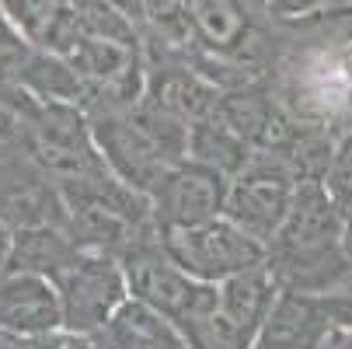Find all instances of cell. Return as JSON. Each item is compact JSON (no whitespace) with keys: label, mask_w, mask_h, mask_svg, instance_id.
Instances as JSON below:
<instances>
[{"label":"cell","mask_w":352,"mask_h":349,"mask_svg":"<svg viewBox=\"0 0 352 349\" xmlns=\"http://www.w3.org/2000/svg\"><path fill=\"white\" fill-rule=\"evenodd\" d=\"M182 8L203 77L230 91L272 74L283 21L272 18L265 0H182Z\"/></svg>","instance_id":"2"},{"label":"cell","mask_w":352,"mask_h":349,"mask_svg":"<svg viewBox=\"0 0 352 349\" xmlns=\"http://www.w3.org/2000/svg\"><path fill=\"white\" fill-rule=\"evenodd\" d=\"M11 244H14V234L0 224V269H8V259H11Z\"/></svg>","instance_id":"24"},{"label":"cell","mask_w":352,"mask_h":349,"mask_svg":"<svg viewBox=\"0 0 352 349\" xmlns=\"http://www.w3.org/2000/svg\"><path fill=\"white\" fill-rule=\"evenodd\" d=\"M0 224L11 234L45 224H67L56 178L25 147H0Z\"/></svg>","instance_id":"12"},{"label":"cell","mask_w":352,"mask_h":349,"mask_svg":"<svg viewBox=\"0 0 352 349\" xmlns=\"http://www.w3.org/2000/svg\"><path fill=\"white\" fill-rule=\"evenodd\" d=\"M279 297V283L265 266L217 286L210 318L192 332V349H251Z\"/></svg>","instance_id":"11"},{"label":"cell","mask_w":352,"mask_h":349,"mask_svg":"<svg viewBox=\"0 0 352 349\" xmlns=\"http://www.w3.org/2000/svg\"><path fill=\"white\" fill-rule=\"evenodd\" d=\"M0 84H11V67L0 60Z\"/></svg>","instance_id":"26"},{"label":"cell","mask_w":352,"mask_h":349,"mask_svg":"<svg viewBox=\"0 0 352 349\" xmlns=\"http://www.w3.org/2000/svg\"><path fill=\"white\" fill-rule=\"evenodd\" d=\"M227 175H220L210 165H199L192 158L178 161L161 185L150 192V207H154L157 231H182L223 217L227 203Z\"/></svg>","instance_id":"13"},{"label":"cell","mask_w":352,"mask_h":349,"mask_svg":"<svg viewBox=\"0 0 352 349\" xmlns=\"http://www.w3.org/2000/svg\"><path fill=\"white\" fill-rule=\"evenodd\" d=\"M56 290L63 301V332L77 335H98L129 301L122 259L102 252H80L56 276Z\"/></svg>","instance_id":"10"},{"label":"cell","mask_w":352,"mask_h":349,"mask_svg":"<svg viewBox=\"0 0 352 349\" xmlns=\"http://www.w3.org/2000/svg\"><path fill=\"white\" fill-rule=\"evenodd\" d=\"M14 84L21 91H28L38 102H67V105H80L84 109V84L77 77V70L70 67V60L45 53V49L32 45L25 60L14 70Z\"/></svg>","instance_id":"18"},{"label":"cell","mask_w":352,"mask_h":349,"mask_svg":"<svg viewBox=\"0 0 352 349\" xmlns=\"http://www.w3.org/2000/svg\"><path fill=\"white\" fill-rule=\"evenodd\" d=\"M345 255H349V269H352V213H345Z\"/></svg>","instance_id":"25"},{"label":"cell","mask_w":352,"mask_h":349,"mask_svg":"<svg viewBox=\"0 0 352 349\" xmlns=\"http://www.w3.org/2000/svg\"><path fill=\"white\" fill-rule=\"evenodd\" d=\"M122 266L129 279V297L171 318L185 332V339H192V332L210 318L217 304V286L188 276L171 259V252L164 248V234L157 227L129 248L122 255Z\"/></svg>","instance_id":"5"},{"label":"cell","mask_w":352,"mask_h":349,"mask_svg":"<svg viewBox=\"0 0 352 349\" xmlns=\"http://www.w3.org/2000/svg\"><path fill=\"white\" fill-rule=\"evenodd\" d=\"M94 143L112 175L150 195L161 178L188 158V129L150 112L143 102L119 112H87Z\"/></svg>","instance_id":"4"},{"label":"cell","mask_w":352,"mask_h":349,"mask_svg":"<svg viewBox=\"0 0 352 349\" xmlns=\"http://www.w3.org/2000/svg\"><path fill=\"white\" fill-rule=\"evenodd\" d=\"M28 49H32V42L11 25V18L4 14V8H0V60L11 67V84H14V70H18V63L25 60Z\"/></svg>","instance_id":"21"},{"label":"cell","mask_w":352,"mask_h":349,"mask_svg":"<svg viewBox=\"0 0 352 349\" xmlns=\"http://www.w3.org/2000/svg\"><path fill=\"white\" fill-rule=\"evenodd\" d=\"M94 339L105 349H192V342L171 318L146 308L136 297H129Z\"/></svg>","instance_id":"16"},{"label":"cell","mask_w":352,"mask_h":349,"mask_svg":"<svg viewBox=\"0 0 352 349\" xmlns=\"http://www.w3.org/2000/svg\"><path fill=\"white\" fill-rule=\"evenodd\" d=\"M335 0H265V8L272 11V18L279 21H300V18H311L321 14L324 8H331Z\"/></svg>","instance_id":"22"},{"label":"cell","mask_w":352,"mask_h":349,"mask_svg":"<svg viewBox=\"0 0 352 349\" xmlns=\"http://www.w3.org/2000/svg\"><path fill=\"white\" fill-rule=\"evenodd\" d=\"M352 335V293H286L276 304L251 349H331Z\"/></svg>","instance_id":"7"},{"label":"cell","mask_w":352,"mask_h":349,"mask_svg":"<svg viewBox=\"0 0 352 349\" xmlns=\"http://www.w3.org/2000/svg\"><path fill=\"white\" fill-rule=\"evenodd\" d=\"M251 147L223 123V116H210L203 123H195L192 133H188V158L199 161V165H210L217 168L220 175H237L248 161H251Z\"/></svg>","instance_id":"19"},{"label":"cell","mask_w":352,"mask_h":349,"mask_svg":"<svg viewBox=\"0 0 352 349\" xmlns=\"http://www.w3.org/2000/svg\"><path fill=\"white\" fill-rule=\"evenodd\" d=\"M42 349H105L94 335H77V332H56L42 339Z\"/></svg>","instance_id":"23"},{"label":"cell","mask_w":352,"mask_h":349,"mask_svg":"<svg viewBox=\"0 0 352 349\" xmlns=\"http://www.w3.org/2000/svg\"><path fill=\"white\" fill-rule=\"evenodd\" d=\"M84 252L77 244V237L67 231V224H45V227H28V231H14V244H11V269H25V273H38L56 283V276Z\"/></svg>","instance_id":"17"},{"label":"cell","mask_w":352,"mask_h":349,"mask_svg":"<svg viewBox=\"0 0 352 349\" xmlns=\"http://www.w3.org/2000/svg\"><path fill=\"white\" fill-rule=\"evenodd\" d=\"M265 269L286 293H338L352 283L345 210L324 178H304L293 207L265 244Z\"/></svg>","instance_id":"1"},{"label":"cell","mask_w":352,"mask_h":349,"mask_svg":"<svg viewBox=\"0 0 352 349\" xmlns=\"http://www.w3.org/2000/svg\"><path fill=\"white\" fill-rule=\"evenodd\" d=\"M0 332L42 342L63 332V301L49 276L25 269H0Z\"/></svg>","instance_id":"14"},{"label":"cell","mask_w":352,"mask_h":349,"mask_svg":"<svg viewBox=\"0 0 352 349\" xmlns=\"http://www.w3.org/2000/svg\"><path fill=\"white\" fill-rule=\"evenodd\" d=\"M25 151L56 182L112 171L94 143L87 112L67 102H38V98H32Z\"/></svg>","instance_id":"6"},{"label":"cell","mask_w":352,"mask_h":349,"mask_svg":"<svg viewBox=\"0 0 352 349\" xmlns=\"http://www.w3.org/2000/svg\"><path fill=\"white\" fill-rule=\"evenodd\" d=\"M11 25L38 49L56 56H70L84 42L74 0H0Z\"/></svg>","instance_id":"15"},{"label":"cell","mask_w":352,"mask_h":349,"mask_svg":"<svg viewBox=\"0 0 352 349\" xmlns=\"http://www.w3.org/2000/svg\"><path fill=\"white\" fill-rule=\"evenodd\" d=\"M164 248L188 276L210 286H220L241 273L265 266V244L227 217L182 231H164Z\"/></svg>","instance_id":"8"},{"label":"cell","mask_w":352,"mask_h":349,"mask_svg":"<svg viewBox=\"0 0 352 349\" xmlns=\"http://www.w3.org/2000/svg\"><path fill=\"white\" fill-rule=\"evenodd\" d=\"M328 189L331 195L342 203L345 213H352V143H342L338 147V154H335V165L328 171Z\"/></svg>","instance_id":"20"},{"label":"cell","mask_w":352,"mask_h":349,"mask_svg":"<svg viewBox=\"0 0 352 349\" xmlns=\"http://www.w3.org/2000/svg\"><path fill=\"white\" fill-rule=\"evenodd\" d=\"M296 185L300 178L283 158L255 151L251 161L227 182L223 217L234 220L241 231H248L255 241L269 244L293 207Z\"/></svg>","instance_id":"9"},{"label":"cell","mask_w":352,"mask_h":349,"mask_svg":"<svg viewBox=\"0 0 352 349\" xmlns=\"http://www.w3.org/2000/svg\"><path fill=\"white\" fill-rule=\"evenodd\" d=\"M56 185L67 207V231L77 237L84 252L122 259L143 234L157 227L150 195L126 185L112 171L63 178Z\"/></svg>","instance_id":"3"}]
</instances>
